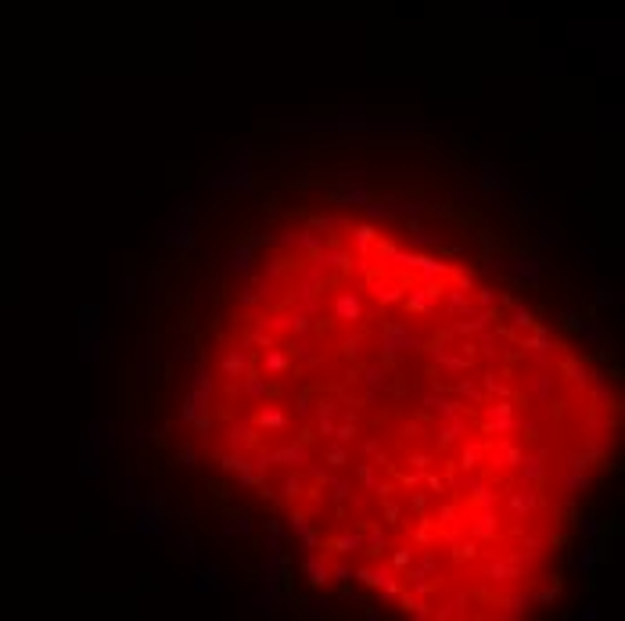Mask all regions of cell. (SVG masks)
I'll list each match as a JSON object with an SVG mask.
<instances>
[{
  "label": "cell",
  "mask_w": 625,
  "mask_h": 621,
  "mask_svg": "<svg viewBox=\"0 0 625 621\" xmlns=\"http://www.w3.org/2000/svg\"><path fill=\"white\" fill-rule=\"evenodd\" d=\"M216 388L227 467L320 571L431 618L525 607L611 435L532 313L371 227L255 277Z\"/></svg>",
  "instance_id": "6da1fadb"
}]
</instances>
